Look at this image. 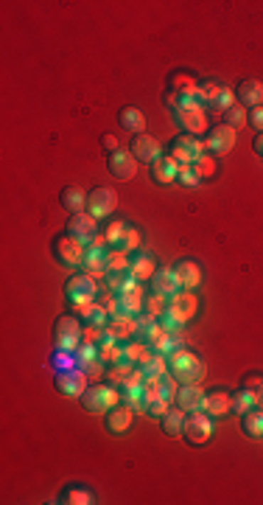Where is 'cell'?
<instances>
[{"label":"cell","mask_w":263,"mask_h":505,"mask_svg":"<svg viewBox=\"0 0 263 505\" xmlns=\"http://www.w3.org/2000/svg\"><path fill=\"white\" fill-rule=\"evenodd\" d=\"M202 410L210 415V418H224V415L232 413V396H230V393H224V390L208 393V396H205Z\"/></svg>","instance_id":"cell-20"},{"label":"cell","mask_w":263,"mask_h":505,"mask_svg":"<svg viewBox=\"0 0 263 505\" xmlns=\"http://www.w3.org/2000/svg\"><path fill=\"white\" fill-rule=\"evenodd\" d=\"M249 410H255V390L252 387H241L238 393H232V413L247 415Z\"/></svg>","instance_id":"cell-31"},{"label":"cell","mask_w":263,"mask_h":505,"mask_svg":"<svg viewBox=\"0 0 263 505\" xmlns=\"http://www.w3.org/2000/svg\"><path fill=\"white\" fill-rule=\"evenodd\" d=\"M151 177H154V183L171 185L179 177V163H176L171 155H163L160 160L151 163Z\"/></svg>","instance_id":"cell-18"},{"label":"cell","mask_w":263,"mask_h":505,"mask_svg":"<svg viewBox=\"0 0 263 505\" xmlns=\"http://www.w3.org/2000/svg\"><path fill=\"white\" fill-rule=\"evenodd\" d=\"M87 199H90V194L85 188H79V185H68V188L62 191V205H65L70 214L87 211Z\"/></svg>","instance_id":"cell-26"},{"label":"cell","mask_w":263,"mask_h":505,"mask_svg":"<svg viewBox=\"0 0 263 505\" xmlns=\"http://www.w3.org/2000/svg\"><path fill=\"white\" fill-rule=\"evenodd\" d=\"M124 230H127V222H121V219H112L107 230H104V239H107V244L109 247H118L121 244V239H124Z\"/></svg>","instance_id":"cell-40"},{"label":"cell","mask_w":263,"mask_h":505,"mask_svg":"<svg viewBox=\"0 0 263 505\" xmlns=\"http://www.w3.org/2000/svg\"><path fill=\"white\" fill-rule=\"evenodd\" d=\"M166 312H171L176 321L185 326V323L199 312V298H196L190 289H179L174 298H168V309H166Z\"/></svg>","instance_id":"cell-11"},{"label":"cell","mask_w":263,"mask_h":505,"mask_svg":"<svg viewBox=\"0 0 263 505\" xmlns=\"http://www.w3.org/2000/svg\"><path fill=\"white\" fill-rule=\"evenodd\" d=\"M182 438L193 447H202L213 438V418L205 413V410H196V413H188L185 418V429H182Z\"/></svg>","instance_id":"cell-6"},{"label":"cell","mask_w":263,"mask_h":505,"mask_svg":"<svg viewBox=\"0 0 263 505\" xmlns=\"http://www.w3.org/2000/svg\"><path fill=\"white\" fill-rule=\"evenodd\" d=\"M143 373H149V376H166V373H168V357L154 351V354L149 357V363L143 365Z\"/></svg>","instance_id":"cell-37"},{"label":"cell","mask_w":263,"mask_h":505,"mask_svg":"<svg viewBox=\"0 0 263 505\" xmlns=\"http://www.w3.org/2000/svg\"><path fill=\"white\" fill-rule=\"evenodd\" d=\"M132 155L137 157V163H154V160H160L163 157V146H160V140L151 138V135H134L132 140Z\"/></svg>","instance_id":"cell-15"},{"label":"cell","mask_w":263,"mask_h":505,"mask_svg":"<svg viewBox=\"0 0 263 505\" xmlns=\"http://www.w3.org/2000/svg\"><path fill=\"white\" fill-rule=\"evenodd\" d=\"M65 295H68V301L79 309V306H87L95 301V295H98V283H95V278L87 276V273H82V276H73L68 281V286H65Z\"/></svg>","instance_id":"cell-7"},{"label":"cell","mask_w":263,"mask_h":505,"mask_svg":"<svg viewBox=\"0 0 263 505\" xmlns=\"http://www.w3.org/2000/svg\"><path fill=\"white\" fill-rule=\"evenodd\" d=\"M151 289H154L157 295L174 298L182 286H179V278H176L174 270H157V276L151 278Z\"/></svg>","instance_id":"cell-25"},{"label":"cell","mask_w":263,"mask_h":505,"mask_svg":"<svg viewBox=\"0 0 263 505\" xmlns=\"http://www.w3.org/2000/svg\"><path fill=\"white\" fill-rule=\"evenodd\" d=\"M208 152L213 155V157H221V155H227L232 146H235V130L230 127V124H219V127H213L210 132H208Z\"/></svg>","instance_id":"cell-13"},{"label":"cell","mask_w":263,"mask_h":505,"mask_svg":"<svg viewBox=\"0 0 263 505\" xmlns=\"http://www.w3.org/2000/svg\"><path fill=\"white\" fill-rule=\"evenodd\" d=\"M109 172H112V177H118V180H132L134 175H137V157L132 155L129 149H118V152H112L109 155Z\"/></svg>","instance_id":"cell-14"},{"label":"cell","mask_w":263,"mask_h":505,"mask_svg":"<svg viewBox=\"0 0 263 505\" xmlns=\"http://www.w3.org/2000/svg\"><path fill=\"white\" fill-rule=\"evenodd\" d=\"M79 315L90 323V326H101V328H107V323H109V312H107V306H101V303H87V306H79Z\"/></svg>","instance_id":"cell-30"},{"label":"cell","mask_w":263,"mask_h":505,"mask_svg":"<svg viewBox=\"0 0 263 505\" xmlns=\"http://www.w3.org/2000/svg\"><path fill=\"white\" fill-rule=\"evenodd\" d=\"M101 143H104V149H109V152H118V138H115V135H104V138H101Z\"/></svg>","instance_id":"cell-48"},{"label":"cell","mask_w":263,"mask_h":505,"mask_svg":"<svg viewBox=\"0 0 263 505\" xmlns=\"http://www.w3.org/2000/svg\"><path fill=\"white\" fill-rule=\"evenodd\" d=\"M132 421H134V410H132L129 405H118V407H112V410L107 413V429L115 432V435L129 432Z\"/></svg>","instance_id":"cell-21"},{"label":"cell","mask_w":263,"mask_h":505,"mask_svg":"<svg viewBox=\"0 0 263 505\" xmlns=\"http://www.w3.org/2000/svg\"><path fill=\"white\" fill-rule=\"evenodd\" d=\"M176 183L185 185V188H196V185L202 183V177L193 172V166H179V177H176Z\"/></svg>","instance_id":"cell-44"},{"label":"cell","mask_w":263,"mask_h":505,"mask_svg":"<svg viewBox=\"0 0 263 505\" xmlns=\"http://www.w3.org/2000/svg\"><path fill=\"white\" fill-rule=\"evenodd\" d=\"M168 373L179 385H199L202 376H205V363L193 351L176 348L174 354H168Z\"/></svg>","instance_id":"cell-1"},{"label":"cell","mask_w":263,"mask_h":505,"mask_svg":"<svg viewBox=\"0 0 263 505\" xmlns=\"http://www.w3.org/2000/svg\"><path fill=\"white\" fill-rule=\"evenodd\" d=\"M174 118L188 135H196V138H202V132H208V124H210L208 110L196 101V95H188V98L179 101V107L174 110Z\"/></svg>","instance_id":"cell-2"},{"label":"cell","mask_w":263,"mask_h":505,"mask_svg":"<svg viewBox=\"0 0 263 505\" xmlns=\"http://www.w3.org/2000/svg\"><path fill=\"white\" fill-rule=\"evenodd\" d=\"M252 149H255V155H258V157H263V132H261V135H258V138H255V143H252Z\"/></svg>","instance_id":"cell-50"},{"label":"cell","mask_w":263,"mask_h":505,"mask_svg":"<svg viewBox=\"0 0 263 505\" xmlns=\"http://www.w3.org/2000/svg\"><path fill=\"white\" fill-rule=\"evenodd\" d=\"M95 360H101L98 345H92V343H82V345L76 348V363H79V368L90 365V363H95Z\"/></svg>","instance_id":"cell-39"},{"label":"cell","mask_w":263,"mask_h":505,"mask_svg":"<svg viewBox=\"0 0 263 505\" xmlns=\"http://www.w3.org/2000/svg\"><path fill=\"white\" fill-rule=\"evenodd\" d=\"M168 405H171L168 399H157V402H151V405L146 407V413H149V415H160V418H163V415L168 413Z\"/></svg>","instance_id":"cell-45"},{"label":"cell","mask_w":263,"mask_h":505,"mask_svg":"<svg viewBox=\"0 0 263 505\" xmlns=\"http://www.w3.org/2000/svg\"><path fill=\"white\" fill-rule=\"evenodd\" d=\"M82 340H85L82 321H76V318H70V315H65V318L56 321V326H53V345H56L59 351L76 354V348L82 345Z\"/></svg>","instance_id":"cell-3"},{"label":"cell","mask_w":263,"mask_h":505,"mask_svg":"<svg viewBox=\"0 0 263 505\" xmlns=\"http://www.w3.org/2000/svg\"><path fill=\"white\" fill-rule=\"evenodd\" d=\"M90 387V376L82 368H73V370H62L56 373V390L65 393V396H85V390Z\"/></svg>","instance_id":"cell-10"},{"label":"cell","mask_w":263,"mask_h":505,"mask_svg":"<svg viewBox=\"0 0 263 505\" xmlns=\"http://www.w3.org/2000/svg\"><path fill=\"white\" fill-rule=\"evenodd\" d=\"M59 500H62V503H68V505H90L92 503V494H90L87 489H68Z\"/></svg>","instance_id":"cell-41"},{"label":"cell","mask_w":263,"mask_h":505,"mask_svg":"<svg viewBox=\"0 0 263 505\" xmlns=\"http://www.w3.org/2000/svg\"><path fill=\"white\" fill-rule=\"evenodd\" d=\"M244 432L249 435V438H255V441H263V410H249V413L244 415Z\"/></svg>","instance_id":"cell-33"},{"label":"cell","mask_w":263,"mask_h":505,"mask_svg":"<svg viewBox=\"0 0 263 505\" xmlns=\"http://www.w3.org/2000/svg\"><path fill=\"white\" fill-rule=\"evenodd\" d=\"M176 278H179V286L182 289H196L199 283H202V267L196 264V261H179L174 267Z\"/></svg>","instance_id":"cell-23"},{"label":"cell","mask_w":263,"mask_h":505,"mask_svg":"<svg viewBox=\"0 0 263 505\" xmlns=\"http://www.w3.org/2000/svg\"><path fill=\"white\" fill-rule=\"evenodd\" d=\"M185 418H188V413L185 410H168V413L163 415V432L168 435V438H179L182 435V429H185Z\"/></svg>","instance_id":"cell-29"},{"label":"cell","mask_w":263,"mask_h":505,"mask_svg":"<svg viewBox=\"0 0 263 505\" xmlns=\"http://www.w3.org/2000/svg\"><path fill=\"white\" fill-rule=\"evenodd\" d=\"M107 250H109V244H107L104 233H98L87 244V256H85V264H82V270H85L87 276L92 278L107 276Z\"/></svg>","instance_id":"cell-8"},{"label":"cell","mask_w":263,"mask_h":505,"mask_svg":"<svg viewBox=\"0 0 263 505\" xmlns=\"http://www.w3.org/2000/svg\"><path fill=\"white\" fill-rule=\"evenodd\" d=\"M249 127H255V130H258V135L263 132V107L249 110Z\"/></svg>","instance_id":"cell-46"},{"label":"cell","mask_w":263,"mask_h":505,"mask_svg":"<svg viewBox=\"0 0 263 505\" xmlns=\"http://www.w3.org/2000/svg\"><path fill=\"white\" fill-rule=\"evenodd\" d=\"M190 166H193V172H196V175H199L202 180L213 177V175H216V169H219V163H216V157H213L210 152H205L202 157H196V160H193Z\"/></svg>","instance_id":"cell-35"},{"label":"cell","mask_w":263,"mask_h":505,"mask_svg":"<svg viewBox=\"0 0 263 505\" xmlns=\"http://www.w3.org/2000/svg\"><path fill=\"white\" fill-rule=\"evenodd\" d=\"M235 95H238V104H244V107H249V110L263 107V82L247 79V82H241V88L235 90Z\"/></svg>","instance_id":"cell-22"},{"label":"cell","mask_w":263,"mask_h":505,"mask_svg":"<svg viewBox=\"0 0 263 505\" xmlns=\"http://www.w3.org/2000/svg\"><path fill=\"white\" fill-rule=\"evenodd\" d=\"M68 230H70V236H76V239H82L85 244H90V241L98 236V219H95L90 211L73 214L70 222H68Z\"/></svg>","instance_id":"cell-16"},{"label":"cell","mask_w":263,"mask_h":505,"mask_svg":"<svg viewBox=\"0 0 263 505\" xmlns=\"http://www.w3.org/2000/svg\"><path fill=\"white\" fill-rule=\"evenodd\" d=\"M118 121L132 135H146V118H143V113L137 107H124L121 115H118Z\"/></svg>","instance_id":"cell-28"},{"label":"cell","mask_w":263,"mask_h":505,"mask_svg":"<svg viewBox=\"0 0 263 505\" xmlns=\"http://www.w3.org/2000/svg\"><path fill=\"white\" fill-rule=\"evenodd\" d=\"M140 244H143V236H140V230L127 222L124 239H121V244H118V247H121V250H127V253H137V250H140Z\"/></svg>","instance_id":"cell-38"},{"label":"cell","mask_w":263,"mask_h":505,"mask_svg":"<svg viewBox=\"0 0 263 505\" xmlns=\"http://www.w3.org/2000/svg\"><path fill=\"white\" fill-rule=\"evenodd\" d=\"M166 309H168V298H166V295H157V292H154L151 298H146V312H149V315L160 318Z\"/></svg>","instance_id":"cell-43"},{"label":"cell","mask_w":263,"mask_h":505,"mask_svg":"<svg viewBox=\"0 0 263 505\" xmlns=\"http://www.w3.org/2000/svg\"><path fill=\"white\" fill-rule=\"evenodd\" d=\"M219 93H221L219 82H202V85H199V90H196V101H199L205 110H213V104H216Z\"/></svg>","instance_id":"cell-32"},{"label":"cell","mask_w":263,"mask_h":505,"mask_svg":"<svg viewBox=\"0 0 263 505\" xmlns=\"http://www.w3.org/2000/svg\"><path fill=\"white\" fill-rule=\"evenodd\" d=\"M129 276L134 281H151V278L157 276V261H154V256L151 253H134L132 256V267H129Z\"/></svg>","instance_id":"cell-19"},{"label":"cell","mask_w":263,"mask_h":505,"mask_svg":"<svg viewBox=\"0 0 263 505\" xmlns=\"http://www.w3.org/2000/svg\"><path fill=\"white\" fill-rule=\"evenodd\" d=\"M50 365H53V370L56 373H62V370H73V368H79V363H76V354H70V351H53V357H50Z\"/></svg>","instance_id":"cell-36"},{"label":"cell","mask_w":263,"mask_h":505,"mask_svg":"<svg viewBox=\"0 0 263 505\" xmlns=\"http://www.w3.org/2000/svg\"><path fill=\"white\" fill-rule=\"evenodd\" d=\"M205 396H208V393H205L199 385H182V387L176 390V407L185 410V413H196V410H202Z\"/></svg>","instance_id":"cell-17"},{"label":"cell","mask_w":263,"mask_h":505,"mask_svg":"<svg viewBox=\"0 0 263 505\" xmlns=\"http://www.w3.org/2000/svg\"><path fill=\"white\" fill-rule=\"evenodd\" d=\"M132 256L121 247H109L107 250V276H129Z\"/></svg>","instance_id":"cell-24"},{"label":"cell","mask_w":263,"mask_h":505,"mask_svg":"<svg viewBox=\"0 0 263 505\" xmlns=\"http://www.w3.org/2000/svg\"><path fill=\"white\" fill-rule=\"evenodd\" d=\"M238 104V95L230 90V88H221L219 98H216V104H213V113H227L230 107H235Z\"/></svg>","instance_id":"cell-42"},{"label":"cell","mask_w":263,"mask_h":505,"mask_svg":"<svg viewBox=\"0 0 263 505\" xmlns=\"http://www.w3.org/2000/svg\"><path fill=\"white\" fill-rule=\"evenodd\" d=\"M168 90L176 93L179 98H188V95H196V90H199V82H196V76H190V73L179 71V73H174V76L168 79Z\"/></svg>","instance_id":"cell-27"},{"label":"cell","mask_w":263,"mask_h":505,"mask_svg":"<svg viewBox=\"0 0 263 505\" xmlns=\"http://www.w3.org/2000/svg\"><path fill=\"white\" fill-rule=\"evenodd\" d=\"M118 208V194L112 188H95L90 191V199H87V211L95 217V219H107L112 211Z\"/></svg>","instance_id":"cell-12"},{"label":"cell","mask_w":263,"mask_h":505,"mask_svg":"<svg viewBox=\"0 0 263 505\" xmlns=\"http://www.w3.org/2000/svg\"><path fill=\"white\" fill-rule=\"evenodd\" d=\"M85 373H87L90 379H98L101 373H104V360H95V363H90V365H85L82 368Z\"/></svg>","instance_id":"cell-47"},{"label":"cell","mask_w":263,"mask_h":505,"mask_svg":"<svg viewBox=\"0 0 263 505\" xmlns=\"http://www.w3.org/2000/svg\"><path fill=\"white\" fill-rule=\"evenodd\" d=\"M252 390H255V407L263 410V379H261V385H258V387H252Z\"/></svg>","instance_id":"cell-49"},{"label":"cell","mask_w":263,"mask_h":505,"mask_svg":"<svg viewBox=\"0 0 263 505\" xmlns=\"http://www.w3.org/2000/svg\"><path fill=\"white\" fill-rule=\"evenodd\" d=\"M224 118H227L224 124H230V127L238 132V130H244V127L249 124V110H247L244 104H235V107H230V110L224 113Z\"/></svg>","instance_id":"cell-34"},{"label":"cell","mask_w":263,"mask_h":505,"mask_svg":"<svg viewBox=\"0 0 263 505\" xmlns=\"http://www.w3.org/2000/svg\"><path fill=\"white\" fill-rule=\"evenodd\" d=\"M208 152V143L202 138H196V135H179L174 140V149H171V157H174L179 166H190L196 157H202Z\"/></svg>","instance_id":"cell-9"},{"label":"cell","mask_w":263,"mask_h":505,"mask_svg":"<svg viewBox=\"0 0 263 505\" xmlns=\"http://www.w3.org/2000/svg\"><path fill=\"white\" fill-rule=\"evenodd\" d=\"M82 402H85V407H87L90 413H107V410L118 407L121 393L115 390L112 382L109 385H90L87 390H85V396H82Z\"/></svg>","instance_id":"cell-4"},{"label":"cell","mask_w":263,"mask_h":505,"mask_svg":"<svg viewBox=\"0 0 263 505\" xmlns=\"http://www.w3.org/2000/svg\"><path fill=\"white\" fill-rule=\"evenodd\" d=\"M53 253H56V259L65 264V267H82L85 264V256H87V244L82 241V239H76V236H56V241H53Z\"/></svg>","instance_id":"cell-5"}]
</instances>
